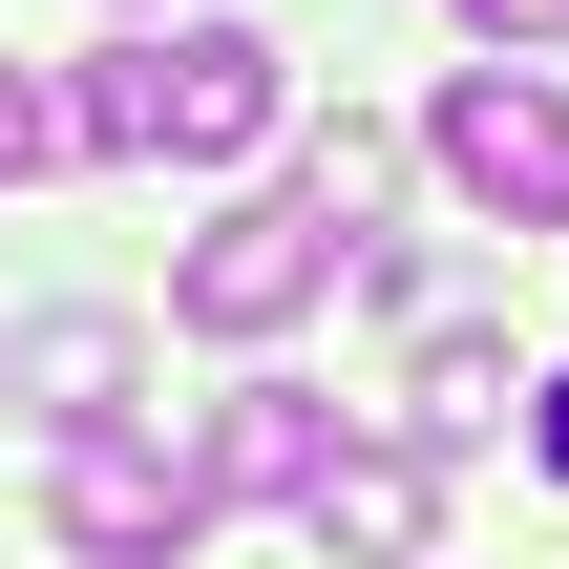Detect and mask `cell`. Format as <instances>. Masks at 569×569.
<instances>
[{
	"label": "cell",
	"instance_id": "obj_1",
	"mask_svg": "<svg viewBox=\"0 0 569 569\" xmlns=\"http://www.w3.org/2000/svg\"><path fill=\"white\" fill-rule=\"evenodd\" d=\"M274 106H296V63L253 21H148L63 84V148L84 169H232V148H274Z\"/></svg>",
	"mask_w": 569,
	"mask_h": 569
},
{
	"label": "cell",
	"instance_id": "obj_2",
	"mask_svg": "<svg viewBox=\"0 0 569 569\" xmlns=\"http://www.w3.org/2000/svg\"><path fill=\"white\" fill-rule=\"evenodd\" d=\"M317 296H338V211H317V190H232V211L169 253V317H190V338H296Z\"/></svg>",
	"mask_w": 569,
	"mask_h": 569
},
{
	"label": "cell",
	"instance_id": "obj_3",
	"mask_svg": "<svg viewBox=\"0 0 569 569\" xmlns=\"http://www.w3.org/2000/svg\"><path fill=\"white\" fill-rule=\"evenodd\" d=\"M42 528H63L84 569H169L190 528H211V486H190L169 422H84V443H42Z\"/></svg>",
	"mask_w": 569,
	"mask_h": 569
},
{
	"label": "cell",
	"instance_id": "obj_4",
	"mask_svg": "<svg viewBox=\"0 0 569 569\" xmlns=\"http://www.w3.org/2000/svg\"><path fill=\"white\" fill-rule=\"evenodd\" d=\"M422 148H443V190H465V211H507V232H569V84H549V63H465Z\"/></svg>",
	"mask_w": 569,
	"mask_h": 569
},
{
	"label": "cell",
	"instance_id": "obj_5",
	"mask_svg": "<svg viewBox=\"0 0 569 569\" xmlns=\"http://www.w3.org/2000/svg\"><path fill=\"white\" fill-rule=\"evenodd\" d=\"M127 380H148V338H127L106 296H63V317H21V338H0V401H21L42 443H84V422H127Z\"/></svg>",
	"mask_w": 569,
	"mask_h": 569
},
{
	"label": "cell",
	"instance_id": "obj_6",
	"mask_svg": "<svg viewBox=\"0 0 569 569\" xmlns=\"http://www.w3.org/2000/svg\"><path fill=\"white\" fill-rule=\"evenodd\" d=\"M317 465H338V401H317V380H232L211 443H190L211 507H317Z\"/></svg>",
	"mask_w": 569,
	"mask_h": 569
},
{
	"label": "cell",
	"instance_id": "obj_7",
	"mask_svg": "<svg viewBox=\"0 0 569 569\" xmlns=\"http://www.w3.org/2000/svg\"><path fill=\"white\" fill-rule=\"evenodd\" d=\"M296 528H317L338 569H422V528H443V486H422V443H338Z\"/></svg>",
	"mask_w": 569,
	"mask_h": 569
},
{
	"label": "cell",
	"instance_id": "obj_8",
	"mask_svg": "<svg viewBox=\"0 0 569 569\" xmlns=\"http://www.w3.org/2000/svg\"><path fill=\"white\" fill-rule=\"evenodd\" d=\"M486 422H528V380H507V338H422V380H401V443H486Z\"/></svg>",
	"mask_w": 569,
	"mask_h": 569
},
{
	"label": "cell",
	"instance_id": "obj_9",
	"mask_svg": "<svg viewBox=\"0 0 569 569\" xmlns=\"http://www.w3.org/2000/svg\"><path fill=\"white\" fill-rule=\"evenodd\" d=\"M380 190H401V148H380V127H317V211H338V253H359Z\"/></svg>",
	"mask_w": 569,
	"mask_h": 569
},
{
	"label": "cell",
	"instance_id": "obj_10",
	"mask_svg": "<svg viewBox=\"0 0 569 569\" xmlns=\"http://www.w3.org/2000/svg\"><path fill=\"white\" fill-rule=\"evenodd\" d=\"M21 169H63V84H21V63H0V190H21Z\"/></svg>",
	"mask_w": 569,
	"mask_h": 569
},
{
	"label": "cell",
	"instance_id": "obj_11",
	"mask_svg": "<svg viewBox=\"0 0 569 569\" xmlns=\"http://www.w3.org/2000/svg\"><path fill=\"white\" fill-rule=\"evenodd\" d=\"M465 21H486V42H528V63L569 42V0H465Z\"/></svg>",
	"mask_w": 569,
	"mask_h": 569
},
{
	"label": "cell",
	"instance_id": "obj_12",
	"mask_svg": "<svg viewBox=\"0 0 569 569\" xmlns=\"http://www.w3.org/2000/svg\"><path fill=\"white\" fill-rule=\"evenodd\" d=\"M528 465H549V486H569V380H528Z\"/></svg>",
	"mask_w": 569,
	"mask_h": 569
},
{
	"label": "cell",
	"instance_id": "obj_13",
	"mask_svg": "<svg viewBox=\"0 0 569 569\" xmlns=\"http://www.w3.org/2000/svg\"><path fill=\"white\" fill-rule=\"evenodd\" d=\"M127 21H169V0H127Z\"/></svg>",
	"mask_w": 569,
	"mask_h": 569
}]
</instances>
